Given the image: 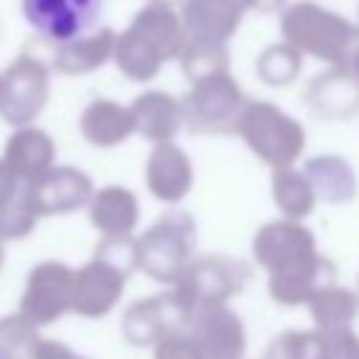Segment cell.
Returning a JSON list of instances; mask_svg holds the SVG:
<instances>
[{"mask_svg":"<svg viewBox=\"0 0 359 359\" xmlns=\"http://www.w3.org/2000/svg\"><path fill=\"white\" fill-rule=\"evenodd\" d=\"M280 34L283 42L300 53L328 65H348V56L359 42V25L314 0L286 3L280 8Z\"/></svg>","mask_w":359,"mask_h":359,"instance_id":"6da1fadb","label":"cell"},{"mask_svg":"<svg viewBox=\"0 0 359 359\" xmlns=\"http://www.w3.org/2000/svg\"><path fill=\"white\" fill-rule=\"evenodd\" d=\"M238 135L266 160L283 165L294 160L303 149V129L294 118L283 115L269 101H244L236 126Z\"/></svg>","mask_w":359,"mask_h":359,"instance_id":"7a4b0ae2","label":"cell"},{"mask_svg":"<svg viewBox=\"0 0 359 359\" xmlns=\"http://www.w3.org/2000/svg\"><path fill=\"white\" fill-rule=\"evenodd\" d=\"M191 93L182 104V115L191 121L194 132H227L236 126V118L244 107L241 87L230 70L191 81Z\"/></svg>","mask_w":359,"mask_h":359,"instance_id":"3957f363","label":"cell"},{"mask_svg":"<svg viewBox=\"0 0 359 359\" xmlns=\"http://www.w3.org/2000/svg\"><path fill=\"white\" fill-rule=\"evenodd\" d=\"M101 8L104 0H20L22 20L50 45L95 28Z\"/></svg>","mask_w":359,"mask_h":359,"instance_id":"277c9868","label":"cell"},{"mask_svg":"<svg viewBox=\"0 0 359 359\" xmlns=\"http://www.w3.org/2000/svg\"><path fill=\"white\" fill-rule=\"evenodd\" d=\"M48 93V65L42 56L22 50L0 79L3 109L14 118H25L39 109Z\"/></svg>","mask_w":359,"mask_h":359,"instance_id":"5b68a950","label":"cell"},{"mask_svg":"<svg viewBox=\"0 0 359 359\" xmlns=\"http://www.w3.org/2000/svg\"><path fill=\"white\" fill-rule=\"evenodd\" d=\"M180 14L188 28V36L227 42L238 31L247 14V3L244 0H185L180 6Z\"/></svg>","mask_w":359,"mask_h":359,"instance_id":"8992f818","label":"cell"},{"mask_svg":"<svg viewBox=\"0 0 359 359\" xmlns=\"http://www.w3.org/2000/svg\"><path fill=\"white\" fill-rule=\"evenodd\" d=\"M306 104L323 118H351L359 109V81L348 65H331L309 84Z\"/></svg>","mask_w":359,"mask_h":359,"instance_id":"52a82bcc","label":"cell"},{"mask_svg":"<svg viewBox=\"0 0 359 359\" xmlns=\"http://www.w3.org/2000/svg\"><path fill=\"white\" fill-rule=\"evenodd\" d=\"M112 48H115V31L101 25V28H90L67 42L53 45L50 62L59 73H70V76L90 73L112 59Z\"/></svg>","mask_w":359,"mask_h":359,"instance_id":"ba28073f","label":"cell"},{"mask_svg":"<svg viewBox=\"0 0 359 359\" xmlns=\"http://www.w3.org/2000/svg\"><path fill=\"white\" fill-rule=\"evenodd\" d=\"M132 28H137L157 50L160 56L168 62V59H177L188 42V28L182 22V14L180 8L174 6H163V3H146L129 22Z\"/></svg>","mask_w":359,"mask_h":359,"instance_id":"9c48e42d","label":"cell"},{"mask_svg":"<svg viewBox=\"0 0 359 359\" xmlns=\"http://www.w3.org/2000/svg\"><path fill=\"white\" fill-rule=\"evenodd\" d=\"M112 59L118 65V70L135 81H149L160 73L163 67V56L160 50L132 25H126L121 34H115V48H112Z\"/></svg>","mask_w":359,"mask_h":359,"instance_id":"30bf717a","label":"cell"},{"mask_svg":"<svg viewBox=\"0 0 359 359\" xmlns=\"http://www.w3.org/2000/svg\"><path fill=\"white\" fill-rule=\"evenodd\" d=\"M129 112H132V123L143 135L157 137V140L171 137L180 129L182 118H185L182 104L168 93H146L135 101V107Z\"/></svg>","mask_w":359,"mask_h":359,"instance_id":"8fae6325","label":"cell"},{"mask_svg":"<svg viewBox=\"0 0 359 359\" xmlns=\"http://www.w3.org/2000/svg\"><path fill=\"white\" fill-rule=\"evenodd\" d=\"M177 59H180V67L188 76V81H199L205 76H213V73H222L230 67L227 42H219V39L188 36V42Z\"/></svg>","mask_w":359,"mask_h":359,"instance_id":"7c38bea8","label":"cell"},{"mask_svg":"<svg viewBox=\"0 0 359 359\" xmlns=\"http://www.w3.org/2000/svg\"><path fill=\"white\" fill-rule=\"evenodd\" d=\"M258 76L269 84V87H283L289 81L297 79L300 67H303V53L297 48H292L289 42H275L269 48L261 50L258 56Z\"/></svg>","mask_w":359,"mask_h":359,"instance_id":"4fadbf2b","label":"cell"},{"mask_svg":"<svg viewBox=\"0 0 359 359\" xmlns=\"http://www.w3.org/2000/svg\"><path fill=\"white\" fill-rule=\"evenodd\" d=\"M132 126H135L132 123V112L123 109V107H118V104H112V101H95L84 112V129H87V135L95 137V140H104V143L126 137Z\"/></svg>","mask_w":359,"mask_h":359,"instance_id":"5bb4252c","label":"cell"},{"mask_svg":"<svg viewBox=\"0 0 359 359\" xmlns=\"http://www.w3.org/2000/svg\"><path fill=\"white\" fill-rule=\"evenodd\" d=\"M151 171H154V182L160 180V185H174V191H185L188 185V163H185V154L174 146H160L154 151V160H151Z\"/></svg>","mask_w":359,"mask_h":359,"instance_id":"9a60e30c","label":"cell"},{"mask_svg":"<svg viewBox=\"0 0 359 359\" xmlns=\"http://www.w3.org/2000/svg\"><path fill=\"white\" fill-rule=\"evenodd\" d=\"M247 3V11H255V14H275L280 11L289 0H244Z\"/></svg>","mask_w":359,"mask_h":359,"instance_id":"2e32d148","label":"cell"},{"mask_svg":"<svg viewBox=\"0 0 359 359\" xmlns=\"http://www.w3.org/2000/svg\"><path fill=\"white\" fill-rule=\"evenodd\" d=\"M348 70H351L353 79L359 81V42L353 45V50H351V56H348Z\"/></svg>","mask_w":359,"mask_h":359,"instance_id":"e0dca14e","label":"cell"},{"mask_svg":"<svg viewBox=\"0 0 359 359\" xmlns=\"http://www.w3.org/2000/svg\"><path fill=\"white\" fill-rule=\"evenodd\" d=\"M151 3H163V6H174V8H180L185 0H151Z\"/></svg>","mask_w":359,"mask_h":359,"instance_id":"ac0fdd59","label":"cell"}]
</instances>
